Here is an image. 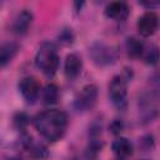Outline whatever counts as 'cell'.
<instances>
[{"mask_svg": "<svg viewBox=\"0 0 160 160\" xmlns=\"http://www.w3.org/2000/svg\"><path fill=\"white\" fill-rule=\"evenodd\" d=\"M136 26L141 36H151L159 26V16L154 11H146L138 19Z\"/></svg>", "mask_w": 160, "mask_h": 160, "instance_id": "52a82bcc", "label": "cell"}, {"mask_svg": "<svg viewBox=\"0 0 160 160\" xmlns=\"http://www.w3.org/2000/svg\"><path fill=\"white\" fill-rule=\"evenodd\" d=\"M155 96L152 94H146L144 96H141L139 105H140V110L142 112V116L145 120H152L158 114H159V106L156 105L155 101Z\"/></svg>", "mask_w": 160, "mask_h": 160, "instance_id": "9c48e42d", "label": "cell"}, {"mask_svg": "<svg viewBox=\"0 0 160 160\" xmlns=\"http://www.w3.org/2000/svg\"><path fill=\"white\" fill-rule=\"evenodd\" d=\"M154 146V139L151 135H145L140 139V148L144 150V151H148L150 149H152Z\"/></svg>", "mask_w": 160, "mask_h": 160, "instance_id": "ffe728a7", "label": "cell"}, {"mask_svg": "<svg viewBox=\"0 0 160 160\" xmlns=\"http://www.w3.org/2000/svg\"><path fill=\"white\" fill-rule=\"evenodd\" d=\"M89 55L98 66H106L116 60V51L104 42L96 41L89 49Z\"/></svg>", "mask_w": 160, "mask_h": 160, "instance_id": "277c9868", "label": "cell"}, {"mask_svg": "<svg viewBox=\"0 0 160 160\" xmlns=\"http://www.w3.org/2000/svg\"><path fill=\"white\" fill-rule=\"evenodd\" d=\"M58 39H59V41H60L61 44H64V45H70V44L74 42V34H72L71 29L65 28V29L60 30V32H59V35H58Z\"/></svg>", "mask_w": 160, "mask_h": 160, "instance_id": "ac0fdd59", "label": "cell"}, {"mask_svg": "<svg viewBox=\"0 0 160 160\" xmlns=\"http://www.w3.org/2000/svg\"><path fill=\"white\" fill-rule=\"evenodd\" d=\"M140 160H149V159H140Z\"/></svg>", "mask_w": 160, "mask_h": 160, "instance_id": "484cf974", "label": "cell"}, {"mask_svg": "<svg viewBox=\"0 0 160 160\" xmlns=\"http://www.w3.org/2000/svg\"><path fill=\"white\" fill-rule=\"evenodd\" d=\"M139 4L145 6V8H148V9H150V10L154 9V8L160 6V1H139Z\"/></svg>", "mask_w": 160, "mask_h": 160, "instance_id": "7402d4cb", "label": "cell"}, {"mask_svg": "<svg viewBox=\"0 0 160 160\" xmlns=\"http://www.w3.org/2000/svg\"><path fill=\"white\" fill-rule=\"evenodd\" d=\"M144 48H145V45L139 39H136L134 36L128 38L125 41V49H126L128 56L131 59H138V58L142 56Z\"/></svg>", "mask_w": 160, "mask_h": 160, "instance_id": "5bb4252c", "label": "cell"}, {"mask_svg": "<svg viewBox=\"0 0 160 160\" xmlns=\"http://www.w3.org/2000/svg\"><path fill=\"white\" fill-rule=\"evenodd\" d=\"M132 144L126 138H118L112 142V151L119 159H125L132 154Z\"/></svg>", "mask_w": 160, "mask_h": 160, "instance_id": "7c38bea8", "label": "cell"}, {"mask_svg": "<svg viewBox=\"0 0 160 160\" xmlns=\"http://www.w3.org/2000/svg\"><path fill=\"white\" fill-rule=\"evenodd\" d=\"M34 125L46 140L54 142L64 136L68 128V116L61 110L49 109L34 118Z\"/></svg>", "mask_w": 160, "mask_h": 160, "instance_id": "6da1fadb", "label": "cell"}, {"mask_svg": "<svg viewBox=\"0 0 160 160\" xmlns=\"http://www.w3.org/2000/svg\"><path fill=\"white\" fill-rule=\"evenodd\" d=\"M74 5H75V8H76L75 10H76V11H79V10L81 9V6L84 5V2H82V1H81V2H79V1H76V2H74Z\"/></svg>", "mask_w": 160, "mask_h": 160, "instance_id": "603a6c76", "label": "cell"}, {"mask_svg": "<svg viewBox=\"0 0 160 160\" xmlns=\"http://www.w3.org/2000/svg\"><path fill=\"white\" fill-rule=\"evenodd\" d=\"M32 22V14L29 10H22L18 14L12 22V31L18 35H22L28 31L29 26Z\"/></svg>", "mask_w": 160, "mask_h": 160, "instance_id": "8fae6325", "label": "cell"}, {"mask_svg": "<svg viewBox=\"0 0 160 160\" xmlns=\"http://www.w3.org/2000/svg\"><path fill=\"white\" fill-rule=\"evenodd\" d=\"M35 65L48 76H52L56 72L59 68V55L52 42L45 41L39 46L35 55Z\"/></svg>", "mask_w": 160, "mask_h": 160, "instance_id": "7a4b0ae2", "label": "cell"}, {"mask_svg": "<svg viewBox=\"0 0 160 160\" xmlns=\"http://www.w3.org/2000/svg\"><path fill=\"white\" fill-rule=\"evenodd\" d=\"M129 79H130V75L126 72L122 75L114 76L109 84V98L112 105L119 110H124L128 105V80Z\"/></svg>", "mask_w": 160, "mask_h": 160, "instance_id": "3957f363", "label": "cell"}, {"mask_svg": "<svg viewBox=\"0 0 160 160\" xmlns=\"http://www.w3.org/2000/svg\"><path fill=\"white\" fill-rule=\"evenodd\" d=\"M18 51H19V45L16 42L8 41V42L2 44L0 48V65H1V68L6 66L14 59V56L18 54Z\"/></svg>", "mask_w": 160, "mask_h": 160, "instance_id": "4fadbf2b", "label": "cell"}, {"mask_svg": "<svg viewBox=\"0 0 160 160\" xmlns=\"http://www.w3.org/2000/svg\"><path fill=\"white\" fill-rule=\"evenodd\" d=\"M109 129H110V131H111L114 135L120 134V132L122 131V129H124V122H122V120H120V119L112 120L111 124H110V126H109Z\"/></svg>", "mask_w": 160, "mask_h": 160, "instance_id": "44dd1931", "label": "cell"}, {"mask_svg": "<svg viewBox=\"0 0 160 160\" xmlns=\"http://www.w3.org/2000/svg\"><path fill=\"white\" fill-rule=\"evenodd\" d=\"M82 69V60L80 58V55L71 52L66 56L65 62H64V72L66 75V78L69 79H75Z\"/></svg>", "mask_w": 160, "mask_h": 160, "instance_id": "30bf717a", "label": "cell"}, {"mask_svg": "<svg viewBox=\"0 0 160 160\" xmlns=\"http://www.w3.org/2000/svg\"><path fill=\"white\" fill-rule=\"evenodd\" d=\"M98 100V88L94 84H89L81 89L74 100V108L76 111L85 112L91 110Z\"/></svg>", "mask_w": 160, "mask_h": 160, "instance_id": "5b68a950", "label": "cell"}, {"mask_svg": "<svg viewBox=\"0 0 160 160\" xmlns=\"http://www.w3.org/2000/svg\"><path fill=\"white\" fill-rule=\"evenodd\" d=\"M69 160H78L76 158H71V159H69Z\"/></svg>", "mask_w": 160, "mask_h": 160, "instance_id": "d4e9b609", "label": "cell"}, {"mask_svg": "<svg viewBox=\"0 0 160 160\" xmlns=\"http://www.w3.org/2000/svg\"><path fill=\"white\" fill-rule=\"evenodd\" d=\"M142 58H144L145 62L149 64V65H155V64H158V61H159V59H160L159 49H158L155 45H150V46H148V48H144Z\"/></svg>", "mask_w": 160, "mask_h": 160, "instance_id": "e0dca14e", "label": "cell"}, {"mask_svg": "<svg viewBox=\"0 0 160 160\" xmlns=\"http://www.w3.org/2000/svg\"><path fill=\"white\" fill-rule=\"evenodd\" d=\"M8 160H20L19 158H10V159H8Z\"/></svg>", "mask_w": 160, "mask_h": 160, "instance_id": "cb8c5ba5", "label": "cell"}, {"mask_svg": "<svg viewBox=\"0 0 160 160\" xmlns=\"http://www.w3.org/2000/svg\"><path fill=\"white\" fill-rule=\"evenodd\" d=\"M29 124V116L25 112H18L14 115V125L19 130H24Z\"/></svg>", "mask_w": 160, "mask_h": 160, "instance_id": "d6986e66", "label": "cell"}, {"mask_svg": "<svg viewBox=\"0 0 160 160\" xmlns=\"http://www.w3.org/2000/svg\"><path fill=\"white\" fill-rule=\"evenodd\" d=\"M42 100L46 105H52L56 104L59 100V89L55 84H48L41 92Z\"/></svg>", "mask_w": 160, "mask_h": 160, "instance_id": "9a60e30c", "label": "cell"}, {"mask_svg": "<svg viewBox=\"0 0 160 160\" xmlns=\"http://www.w3.org/2000/svg\"><path fill=\"white\" fill-rule=\"evenodd\" d=\"M129 6L124 1H112L105 8V15L109 19H114L116 21L125 20L129 15Z\"/></svg>", "mask_w": 160, "mask_h": 160, "instance_id": "ba28073f", "label": "cell"}, {"mask_svg": "<svg viewBox=\"0 0 160 160\" xmlns=\"http://www.w3.org/2000/svg\"><path fill=\"white\" fill-rule=\"evenodd\" d=\"M19 91L26 102L32 104L40 95V84L32 76H25L19 82Z\"/></svg>", "mask_w": 160, "mask_h": 160, "instance_id": "8992f818", "label": "cell"}, {"mask_svg": "<svg viewBox=\"0 0 160 160\" xmlns=\"http://www.w3.org/2000/svg\"><path fill=\"white\" fill-rule=\"evenodd\" d=\"M29 150V154L32 159L35 160H44L48 158L49 152H48V149L42 145V144H39V142H30L29 146L26 148Z\"/></svg>", "mask_w": 160, "mask_h": 160, "instance_id": "2e32d148", "label": "cell"}]
</instances>
